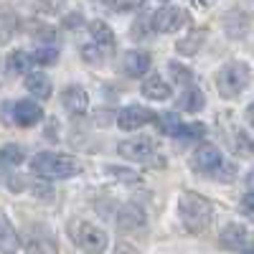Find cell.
<instances>
[{"label": "cell", "instance_id": "1", "mask_svg": "<svg viewBox=\"0 0 254 254\" xmlns=\"http://www.w3.org/2000/svg\"><path fill=\"white\" fill-rule=\"evenodd\" d=\"M178 214L188 234H203L214 221V203L196 190H183L178 201Z\"/></svg>", "mask_w": 254, "mask_h": 254}, {"label": "cell", "instance_id": "2", "mask_svg": "<svg viewBox=\"0 0 254 254\" xmlns=\"http://www.w3.org/2000/svg\"><path fill=\"white\" fill-rule=\"evenodd\" d=\"M31 171L38 178H71L79 173V163L71 155L64 153H38L31 160Z\"/></svg>", "mask_w": 254, "mask_h": 254}, {"label": "cell", "instance_id": "3", "mask_svg": "<svg viewBox=\"0 0 254 254\" xmlns=\"http://www.w3.org/2000/svg\"><path fill=\"white\" fill-rule=\"evenodd\" d=\"M249 79H252V71H249L247 64L229 61L216 74V89H219V94L224 99H231V97H237V94H242L247 89Z\"/></svg>", "mask_w": 254, "mask_h": 254}, {"label": "cell", "instance_id": "4", "mask_svg": "<svg viewBox=\"0 0 254 254\" xmlns=\"http://www.w3.org/2000/svg\"><path fill=\"white\" fill-rule=\"evenodd\" d=\"M117 153L132 163H145V165H163V160L158 158V147L150 140H122L117 145Z\"/></svg>", "mask_w": 254, "mask_h": 254}, {"label": "cell", "instance_id": "5", "mask_svg": "<svg viewBox=\"0 0 254 254\" xmlns=\"http://www.w3.org/2000/svg\"><path fill=\"white\" fill-rule=\"evenodd\" d=\"M71 237L76 242V247H81L84 252H104L107 249V234L87 221H79L71 226Z\"/></svg>", "mask_w": 254, "mask_h": 254}, {"label": "cell", "instance_id": "6", "mask_svg": "<svg viewBox=\"0 0 254 254\" xmlns=\"http://www.w3.org/2000/svg\"><path fill=\"white\" fill-rule=\"evenodd\" d=\"M188 13L183 8H176V5H165L160 8L155 15H153V28L158 33H173V31H181L183 26H188Z\"/></svg>", "mask_w": 254, "mask_h": 254}, {"label": "cell", "instance_id": "7", "mask_svg": "<svg viewBox=\"0 0 254 254\" xmlns=\"http://www.w3.org/2000/svg\"><path fill=\"white\" fill-rule=\"evenodd\" d=\"M190 165H193V171H198L201 176H216L221 168H224V158L219 153V147L214 145H201L198 150L193 153V160H190Z\"/></svg>", "mask_w": 254, "mask_h": 254}, {"label": "cell", "instance_id": "8", "mask_svg": "<svg viewBox=\"0 0 254 254\" xmlns=\"http://www.w3.org/2000/svg\"><path fill=\"white\" fill-rule=\"evenodd\" d=\"M155 120V115L147 110V107H140V104H130V107H125V110H120V115H117V125H120V130H140L142 125H147V122H153Z\"/></svg>", "mask_w": 254, "mask_h": 254}, {"label": "cell", "instance_id": "9", "mask_svg": "<svg viewBox=\"0 0 254 254\" xmlns=\"http://www.w3.org/2000/svg\"><path fill=\"white\" fill-rule=\"evenodd\" d=\"M61 104H64V110L71 112V115H84L87 107H89V97H87V92H84V87L69 84V87L61 92Z\"/></svg>", "mask_w": 254, "mask_h": 254}, {"label": "cell", "instance_id": "10", "mask_svg": "<svg viewBox=\"0 0 254 254\" xmlns=\"http://www.w3.org/2000/svg\"><path fill=\"white\" fill-rule=\"evenodd\" d=\"M221 247L224 249H254V244L249 242V234L242 224H226L224 231H221Z\"/></svg>", "mask_w": 254, "mask_h": 254}, {"label": "cell", "instance_id": "11", "mask_svg": "<svg viewBox=\"0 0 254 254\" xmlns=\"http://www.w3.org/2000/svg\"><path fill=\"white\" fill-rule=\"evenodd\" d=\"M13 122L20 125V127H31V125H38L41 120H44V110L38 107L36 102L31 99H20L15 102V107H13Z\"/></svg>", "mask_w": 254, "mask_h": 254}, {"label": "cell", "instance_id": "12", "mask_svg": "<svg viewBox=\"0 0 254 254\" xmlns=\"http://www.w3.org/2000/svg\"><path fill=\"white\" fill-rule=\"evenodd\" d=\"M145 221H147V216H145L142 206H137V203H125V206L120 208V214H117V226H120L122 231L142 229Z\"/></svg>", "mask_w": 254, "mask_h": 254}, {"label": "cell", "instance_id": "13", "mask_svg": "<svg viewBox=\"0 0 254 254\" xmlns=\"http://www.w3.org/2000/svg\"><path fill=\"white\" fill-rule=\"evenodd\" d=\"M122 69L127 76H145L147 71H150V54H145V51H127L125 59H122Z\"/></svg>", "mask_w": 254, "mask_h": 254}, {"label": "cell", "instance_id": "14", "mask_svg": "<svg viewBox=\"0 0 254 254\" xmlns=\"http://www.w3.org/2000/svg\"><path fill=\"white\" fill-rule=\"evenodd\" d=\"M171 87L165 84V79L160 76V74H147L145 79H142V94L147 97V99H155V102H165L168 97H171Z\"/></svg>", "mask_w": 254, "mask_h": 254}, {"label": "cell", "instance_id": "15", "mask_svg": "<svg viewBox=\"0 0 254 254\" xmlns=\"http://www.w3.org/2000/svg\"><path fill=\"white\" fill-rule=\"evenodd\" d=\"M26 89L36 99H49L51 97V79L44 71H28L26 74Z\"/></svg>", "mask_w": 254, "mask_h": 254}, {"label": "cell", "instance_id": "16", "mask_svg": "<svg viewBox=\"0 0 254 254\" xmlns=\"http://www.w3.org/2000/svg\"><path fill=\"white\" fill-rule=\"evenodd\" d=\"M31 64H36V59H33V54H28L23 49L10 51L8 59H5V66H8L10 74H28L31 71Z\"/></svg>", "mask_w": 254, "mask_h": 254}, {"label": "cell", "instance_id": "17", "mask_svg": "<svg viewBox=\"0 0 254 254\" xmlns=\"http://www.w3.org/2000/svg\"><path fill=\"white\" fill-rule=\"evenodd\" d=\"M18 247H20V242H18V234H15L10 219L0 211V252H13Z\"/></svg>", "mask_w": 254, "mask_h": 254}, {"label": "cell", "instance_id": "18", "mask_svg": "<svg viewBox=\"0 0 254 254\" xmlns=\"http://www.w3.org/2000/svg\"><path fill=\"white\" fill-rule=\"evenodd\" d=\"M89 36H92V41L97 46H102V49H110V46H115V36H112V28L104 23V20H92L89 23Z\"/></svg>", "mask_w": 254, "mask_h": 254}, {"label": "cell", "instance_id": "19", "mask_svg": "<svg viewBox=\"0 0 254 254\" xmlns=\"http://www.w3.org/2000/svg\"><path fill=\"white\" fill-rule=\"evenodd\" d=\"M181 110H186V112H201V110H203V94H201L198 87L188 84L186 97L181 99Z\"/></svg>", "mask_w": 254, "mask_h": 254}, {"label": "cell", "instance_id": "20", "mask_svg": "<svg viewBox=\"0 0 254 254\" xmlns=\"http://www.w3.org/2000/svg\"><path fill=\"white\" fill-rule=\"evenodd\" d=\"M26 160V153H23V147H20V145H3V147H0V163H3V165H20V163H23Z\"/></svg>", "mask_w": 254, "mask_h": 254}, {"label": "cell", "instance_id": "21", "mask_svg": "<svg viewBox=\"0 0 254 254\" xmlns=\"http://www.w3.org/2000/svg\"><path fill=\"white\" fill-rule=\"evenodd\" d=\"M155 122H158V130H160V132H165V135H173V137H176L178 127H181L178 112H163L160 117H155Z\"/></svg>", "mask_w": 254, "mask_h": 254}, {"label": "cell", "instance_id": "22", "mask_svg": "<svg viewBox=\"0 0 254 254\" xmlns=\"http://www.w3.org/2000/svg\"><path fill=\"white\" fill-rule=\"evenodd\" d=\"M206 135V125L203 122H193V125H181L176 137H183V140H201Z\"/></svg>", "mask_w": 254, "mask_h": 254}, {"label": "cell", "instance_id": "23", "mask_svg": "<svg viewBox=\"0 0 254 254\" xmlns=\"http://www.w3.org/2000/svg\"><path fill=\"white\" fill-rule=\"evenodd\" d=\"M33 59L36 64H41V66H51V64L59 61V49L56 46H41L33 51Z\"/></svg>", "mask_w": 254, "mask_h": 254}, {"label": "cell", "instance_id": "24", "mask_svg": "<svg viewBox=\"0 0 254 254\" xmlns=\"http://www.w3.org/2000/svg\"><path fill=\"white\" fill-rule=\"evenodd\" d=\"M201 41H203V33H201V31H196V36L190 33L188 38L178 41V51H181L183 56H193V54L198 51V46H201Z\"/></svg>", "mask_w": 254, "mask_h": 254}, {"label": "cell", "instance_id": "25", "mask_svg": "<svg viewBox=\"0 0 254 254\" xmlns=\"http://www.w3.org/2000/svg\"><path fill=\"white\" fill-rule=\"evenodd\" d=\"M231 145H234V150H237V155H252V150H254V142L252 140H247V135L242 132V130H234V137H231Z\"/></svg>", "mask_w": 254, "mask_h": 254}, {"label": "cell", "instance_id": "26", "mask_svg": "<svg viewBox=\"0 0 254 254\" xmlns=\"http://www.w3.org/2000/svg\"><path fill=\"white\" fill-rule=\"evenodd\" d=\"M168 69H171V74H173V79H176L178 84H186V87H188V84L193 81V74H190L186 66H181V64H176V61L168 64Z\"/></svg>", "mask_w": 254, "mask_h": 254}, {"label": "cell", "instance_id": "27", "mask_svg": "<svg viewBox=\"0 0 254 254\" xmlns=\"http://www.w3.org/2000/svg\"><path fill=\"white\" fill-rule=\"evenodd\" d=\"M145 0H110V5L117 10V13H130V10H137Z\"/></svg>", "mask_w": 254, "mask_h": 254}, {"label": "cell", "instance_id": "28", "mask_svg": "<svg viewBox=\"0 0 254 254\" xmlns=\"http://www.w3.org/2000/svg\"><path fill=\"white\" fill-rule=\"evenodd\" d=\"M242 214H244L249 221H254V190L244 193V198H242Z\"/></svg>", "mask_w": 254, "mask_h": 254}, {"label": "cell", "instance_id": "29", "mask_svg": "<svg viewBox=\"0 0 254 254\" xmlns=\"http://www.w3.org/2000/svg\"><path fill=\"white\" fill-rule=\"evenodd\" d=\"M99 49H102V46H89V44H87V46H81V56L87 59V61H92V64H99V61H102L99 54H97Z\"/></svg>", "mask_w": 254, "mask_h": 254}, {"label": "cell", "instance_id": "30", "mask_svg": "<svg viewBox=\"0 0 254 254\" xmlns=\"http://www.w3.org/2000/svg\"><path fill=\"white\" fill-rule=\"evenodd\" d=\"M33 188L38 190V196H41V198H51V196H54V188H51V183H44V181H33Z\"/></svg>", "mask_w": 254, "mask_h": 254}, {"label": "cell", "instance_id": "31", "mask_svg": "<svg viewBox=\"0 0 254 254\" xmlns=\"http://www.w3.org/2000/svg\"><path fill=\"white\" fill-rule=\"evenodd\" d=\"M13 107H15V104H10V102H3V104H0V122H10V120H15L13 117Z\"/></svg>", "mask_w": 254, "mask_h": 254}, {"label": "cell", "instance_id": "32", "mask_svg": "<svg viewBox=\"0 0 254 254\" xmlns=\"http://www.w3.org/2000/svg\"><path fill=\"white\" fill-rule=\"evenodd\" d=\"M28 249L33 252V249H44V252H56L59 247L54 244V242H28Z\"/></svg>", "mask_w": 254, "mask_h": 254}, {"label": "cell", "instance_id": "33", "mask_svg": "<svg viewBox=\"0 0 254 254\" xmlns=\"http://www.w3.org/2000/svg\"><path fill=\"white\" fill-rule=\"evenodd\" d=\"M81 23V15L79 13H74V15H66L64 18V26H79Z\"/></svg>", "mask_w": 254, "mask_h": 254}, {"label": "cell", "instance_id": "34", "mask_svg": "<svg viewBox=\"0 0 254 254\" xmlns=\"http://www.w3.org/2000/svg\"><path fill=\"white\" fill-rule=\"evenodd\" d=\"M46 137H49V140H56V137H59V135H56V120H51V122L46 125Z\"/></svg>", "mask_w": 254, "mask_h": 254}, {"label": "cell", "instance_id": "35", "mask_svg": "<svg viewBox=\"0 0 254 254\" xmlns=\"http://www.w3.org/2000/svg\"><path fill=\"white\" fill-rule=\"evenodd\" d=\"M247 122H249V125L254 127V102H252L249 107H247Z\"/></svg>", "mask_w": 254, "mask_h": 254}, {"label": "cell", "instance_id": "36", "mask_svg": "<svg viewBox=\"0 0 254 254\" xmlns=\"http://www.w3.org/2000/svg\"><path fill=\"white\" fill-rule=\"evenodd\" d=\"M107 3H110V0H107Z\"/></svg>", "mask_w": 254, "mask_h": 254}]
</instances>
